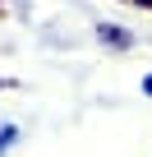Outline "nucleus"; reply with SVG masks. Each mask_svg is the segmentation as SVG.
Instances as JSON below:
<instances>
[{
    "instance_id": "20e7f679",
    "label": "nucleus",
    "mask_w": 152,
    "mask_h": 157,
    "mask_svg": "<svg viewBox=\"0 0 152 157\" xmlns=\"http://www.w3.org/2000/svg\"><path fill=\"white\" fill-rule=\"evenodd\" d=\"M134 5H152V0H134Z\"/></svg>"
},
{
    "instance_id": "7ed1b4c3",
    "label": "nucleus",
    "mask_w": 152,
    "mask_h": 157,
    "mask_svg": "<svg viewBox=\"0 0 152 157\" xmlns=\"http://www.w3.org/2000/svg\"><path fill=\"white\" fill-rule=\"evenodd\" d=\"M143 93H147V97H152V74H143Z\"/></svg>"
},
{
    "instance_id": "f257e3e1",
    "label": "nucleus",
    "mask_w": 152,
    "mask_h": 157,
    "mask_svg": "<svg viewBox=\"0 0 152 157\" xmlns=\"http://www.w3.org/2000/svg\"><path fill=\"white\" fill-rule=\"evenodd\" d=\"M97 37H102L106 46H115V51H129V46H134V33H124V28H111V23H102V28H97Z\"/></svg>"
},
{
    "instance_id": "f03ea898",
    "label": "nucleus",
    "mask_w": 152,
    "mask_h": 157,
    "mask_svg": "<svg viewBox=\"0 0 152 157\" xmlns=\"http://www.w3.org/2000/svg\"><path fill=\"white\" fill-rule=\"evenodd\" d=\"M19 139H23V129H19L14 120H5V125H0V157H5V152L19 143Z\"/></svg>"
}]
</instances>
